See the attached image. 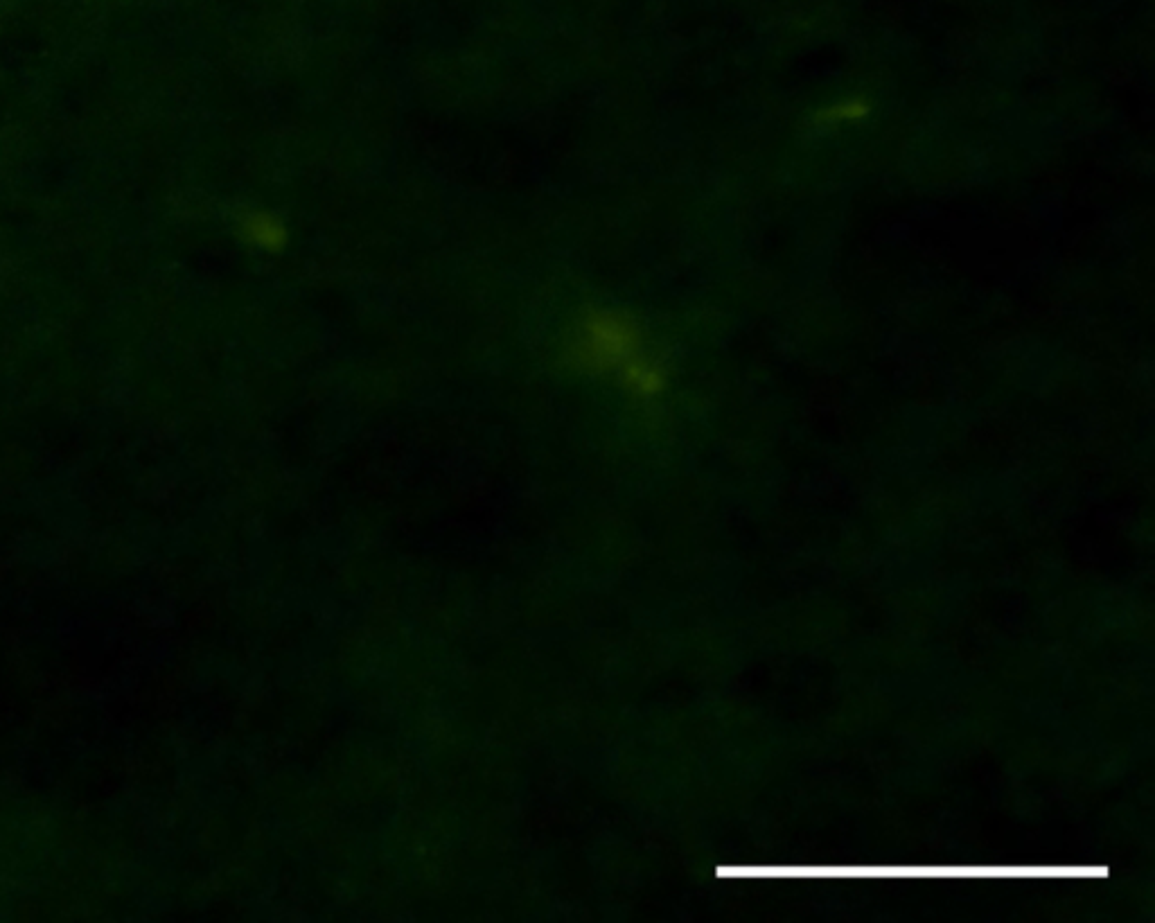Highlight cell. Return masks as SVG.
I'll use <instances>...</instances> for the list:
<instances>
[{
	"label": "cell",
	"mask_w": 1155,
	"mask_h": 923,
	"mask_svg": "<svg viewBox=\"0 0 1155 923\" xmlns=\"http://www.w3.org/2000/svg\"><path fill=\"white\" fill-rule=\"evenodd\" d=\"M569 362L587 375L614 377L625 391L650 400L666 389V371L648 355L639 323L612 307L580 316L569 334Z\"/></svg>",
	"instance_id": "obj_1"
},
{
	"label": "cell",
	"mask_w": 1155,
	"mask_h": 923,
	"mask_svg": "<svg viewBox=\"0 0 1155 923\" xmlns=\"http://www.w3.org/2000/svg\"><path fill=\"white\" fill-rule=\"evenodd\" d=\"M246 240L260 251H280L287 244V228L282 219L271 213H253L244 222Z\"/></svg>",
	"instance_id": "obj_2"
},
{
	"label": "cell",
	"mask_w": 1155,
	"mask_h": 923,
	"mask_svg": "<svg viewBox=\"0 0 1155 923\" xmlns=\"http://www.w3.org/2000/svg\"><path fill=\"white\" fill-rule=\"evenodd\" d=\"M869 102H864L860 98H851V100H840L831 104V107H826L817 113V120L824 122V125H844V122H858L862 118L869 116Z\"/></svg>",
	"instance_id": "obj_3"
}]
</instances>
